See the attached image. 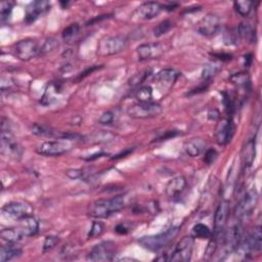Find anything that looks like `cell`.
<instances>
[{
    "label": "cell",
    "mask_w": 262,
    "mask_h": 262,
    "mask_svg": "<svg viewBox=\"0 0 262 262\" xmlns=\"http://www.w3.org/2000/svg\"><path fill=\"white\" fill-rule=\"evenodd\" d=\"M124 199L121 195L110 199H100L94 201L88 208V215L92 218L103 219L121 211L124 208Z\"/></svg>",
    "instance_id": "obj_1"
},
{
    "label": "cell",
    "mask_w": 262,
    "mask_h": 262,
    "mask_svg": "<svg viewBox=\"0 0 262 262\" xmlns=\"http://www.w3.org/2000/svg\"><path fill=\"white\" fill-rule=\"evenodd\" d=\"M178 226H172L164 233L143 237L139 240V243L145 249L150 251H159L172 242V240L178 234Z\"/></svg>",
    "instance_id": "obj_2"
},
{
    "label": "cell",
    "mask_w": 262,
    "mask_h": 262,
    "mask_svg": "<svg viewBox=\"0 0 262 262\" xmlns=\"http://www.w3.org/2000/svg\"><path fill=\"white\" fill-rule=\"evenodd\" d=\"M127 39L124 36H106L98 42L96 53L101 56H110L122 52L127 47Z\"/></svg>",
    "instance_id": "obj_3"
},
{
    "label": "cell",
    "mask_w": 262,
    "mask_h": 262,
    "mask_svg": "<svg viewBox=\"0 0 262 262\" xmlns=\"http://www.w3.org/2000/svg\"><path fill=\"white\" fill-rule=\"evenodd\" d=\"M162 106L154 102H139L127 109V114L135 119H150L162 113Z\"/></svg>",
    "instance_id": "obj_4"
},
{
    "label": "cell",
    "mask_w": 262,
    "mask_h": 262,
    "mask_svg": "<svg viewBox=\"0 0 262 262\" xmlns=\"http://www.w3.org/2000/svg\"><path fill=\"white\" fill-rule=\"evenodd\" d=\"M244 237L243 226L240 222L234 223L227 231L223 233V252L225 255L231 254L237 250Z\"/></svg>",
    "instance_id": "obj_5"
},
{
    "label": "cell",
    "mask_w": 262,
    "mask_h": 262,
    "mask_svg": "<svg viewBox=\"0 0 262 262\" xmlns=\"http://www.w3.org/2000/svg\"><path fill=\"white\" fill-rule=\"evenodd\" d=\"M2 154L10 157L15 160H20L23 155V149L20 146V144L17 142L13 134L11 133V130L9 128L7 129L5 126H3L2 129Z\"/></svg>",
    "instance_id": "obj_6"
},
{
    "label": "cell",
    "mask_w": 262,
    "mask_h": 262,
    "mask_svg": "<svg viewBox=\"0 0 262 262\" xmlns=\"http://www.w3.org/2000/svg\"><path fill=\"white\" fill-rule=\"evenodd\" d=\"M15 54L21 60H30L33 57L40 55L41 45L40 42L36 39L27 38L20 40L15 45Z\"/></svg>",
    "instance_id": "obj_7"
},
{
    "label": "cell",
    "mask_w": 262,
    "mask_h": 262,
    "mask_svg": "<svg viewBox=\"0 0 262 262\" xmlns=\"http://www.w3.org/2000/svg\"><path fill=\"white\" fill-rule=\"evenodd\" d=\"M259 200V194L255 188L249 189L238 203L235 213L239 219L249 217L255 210Z\"/></svg>",
    "instance_id": "obj_8"
},
{
    "label": "cell",
    "mask_w": 262,
    "mask_h": 262,
    "mask_svg": "<svg viewBox=\"0 0 262 262\" xmlns=\"http://www.w3.org/2000/svg\"><path fill=\"white\" fill-rule=\"evenodd\" d=\"M116 253V244L112 241H105L95 245L86 258L90 261H112Z\"/></svg>",
    "instance_id": "obj_9"
},
{
    "label": "cell",
    "mask_w": 262,
    "mask_h": 262,
    "mask_svg": "<svg viewBox=\"0 0 262 262\" xmlns=\"http://www.w3.org/2000/svg\"><path fill=\"white\" fill-rule=\"evenodd\" d=\"M229 217V202L223 200L219 203L214 214V226L212 237L215 240L222 238Z\"/></svg>",
    "instance_id": "obj_10"
},
{
    "label": "cell",
    "mask_w": 262,
    "mask_h": 262,
    "mask_svg": "<svg viewBox=\"0 0 262 262\" xmlns=\"http://www.w3.org/2000/svg\"><path fill=\"white\" fill-rule=\"evenodd\" d=\"M3 213L7 217L20 221V220L32 215L33 207L26 202L16 201V202H11V203L7 204L3 208Z\"/></svg>",
    "instance_id": "obj_11"
},
{
    "label": "cell",
    "mask_w": 262,
    "mask_h": 262,
    "mask_svg": "<svg viewBox=\"0 0 262 262\" xmlns=\"http://www.w3.org/2000/svg\"><path fill=\"white\" fill-rule=\"evenodd\" d=\"M71 150V145L63 141H49L37 149V153L44 157H59Z\"/></svg>",
    "instance_id": "obj_12"
},
{
    "label": "cell",
    "mask_w": 262,
    "mask_h": 262,
    "mask_svg": "<svg viewBox=\"0 0 262 262\" xmlns=\"http://www.w3.org/2000/svg\"><path fill=\"white\" fill-rule=\"evenodd\" d=\"M220 19L215 14H207L196 25V30L201 35L212 37L216 35L220 29Z\"/></svg>",
    "instance_id": "obj_13"
},
{
    "label": "cell",
    "mask_w": 262,
    "mask_h": 262,
    "mask_svg": "<svg viewBox=\"0 0 262 262\" xmlns=\"http://www.w3.org/2000/svg\"><path fill=\"white\" fill-rule=\"evenodd\" d=\"M192 245H193V238L184 237L176 245L171 256L169 257V260L176 261V262L189 261L190 257H191V252H192Z\"/></svg>",
    "instance_id": "obj_14"
},
{
    "label": "cell",
    "mask_w": 262,
    "mask_h": 262,
    "mask_svg": "<svg viewBox=\"0 0 262 262\" xmlns=\"http://www.w3.org/2000/svg\"><path fill=\"white\" fill-rule=\"evenodd\" d=\"M137 53L140 60L156 59L163 55L164 46L159 42H149L138 47Z\"/></svg>",
    "instance_id": "obj_15"
},
{
    "label": "cell",
    "mask_w": 262,
    "mask_h": 262,
    "mask_svg": "<svg viewBox=\"0 0 262 262\" xmlns=\"http://www.w3.org/2000/svg\"><path fill=\"white\" fill-rule=\"evenodd\" d=\"M163 10V6L156 2L145 3L140 6L134 14V18L137 20H152L159 16L161 11Z\"/></svg>",
    "instance_id": "obj_16"
},
{
    "label": "cell",
    "mask_w": 262,
    "mask_h": 262,
    "mask_svg": "<svg viewBox=\"0 0 262 262\" xmlns=\"http://www.w3.org/2000/svg\"><path fill=\"white\" fill-rule=\"evenodd\" d=\"M234 125L233 122L228 119H222L216 128V133H215V137H216V142L221 145V146H225L227 145L229 142L232 141L233 137H234Z\"/></svg>",
    "instance_id": "obj_17"
},
{
    "label": "cell",
    "mask_w": 262,
    "mask_h": 262,
    "mask_svg": "<svg viewBox=\"0 0 262 262\" xmlns=\"http://www.w3.org/2000/svg\"><path fill=\"white\" fill-rule=\"evenodd\" d=\"M50 9V3L45 0H37L31 3L26 9V22L32 23L36 21L40 16L46 13Z\"/></svg>",
    "instance_id": "obj_18"
},
{
    "label": "cell",
    "mask_w": 262,
    "mask_h": 262,
    "mask_svg": "<svg viewBox=\"0 0 262 262\" xmlns=\"http://www.w3.org/2000/svg\"><path fill=\"white\" fill-rule=\"evenodd\" d=\"M186 186V179L183 176H176L169 180L166 185V194L171 199L179 196Z\"/></svg>",
    "instance_id": "obj_19"
},
{
    "label": "cell",
    "mask_w": 262,
    "mask_h": 262,
    "mask_svg": "<svg viewBox=\"0 0 262 262\" xmlns=\"http://www.w3.org/2000/svg\"><path fill=\"white\" fill-rule=\"evenodd\" d=\"M18 227L24 237H33L39 231V223L35 217L31 215L20 220V225Z\"/></svg>",
    "instance_id": "obj_20"
},
{
    "label": "cell",
    "mask_w": 262,
    "mask_h": 262,
    "mask_svg": "<svg viewBox=\"0 0 262 262\" xmlns=\"http://www.w3.org/2000/svg\"><path fill=\"white\" fill-rule=\"evenodd\" d=\"M178 77H179V72H177L174 69L168 68V69H164V70L160 71L156 75V80L160 85L170 88L174 84V82L177 80Z\"/></svg>",
    "instance_id": "obj_21"
},
{
    "label": "cell",
    "mask_w": 262,
    "mask_h": 262,
    "mask_svg": "<svg viewBox=\"0 0 262 262\" xmlns=\"http://www.w3.org/2000/svg\"><path fill=\"white\" fill-rule=\"evenodd\" d=\"M205 148H206V143L200 138L190 139L184 144V150L186 154L190 157L200 156L205 151Z\"/></svg>",
    "instance_id": "obj_22"
},
{
    "label": "cell",
    "mask_w": 262,
    "mask_h": 262,
    "mask_svg": "<svg viewBox=\"0 0 262 262\" xmlns=\"http://www.w3.org/2000/svg\"><path fill=\"white\" fill-rule=\"evenodd\" d=\"M22 249L16 245V243H9L0 248V261L7 262L15 258H18L22 254Z\"/></svg>",
    "instance_id": "obj_23"
},
{
    "label": "cell",
    "mask_w": 262,
    "mask_h": 262,
    "mask_svg": "<svg viewBox=\"0 0 262 262\" xmlns=\"http://www.w3.org/2000/svg\"><path fill=\"white\" fill-rule=\"evenodd\" d=\"M61 92V87L59 83L56 82H51L50 84L47 85V88L45 89V92L42 96L41 103L44 106H48L51 105L53 102H55L57 100L58 95Z\"/></svg>",
    "instance_id": "obj_24"
},
{
    "label": "cell",
    "mask_w": 262,
    "mask_h": 262,
    "mask_svg": "<svg viewBox=\"0 0 262 262\" xmlns=\"http://www.w3.org/2000/svg\"><path fill=\"white\" fill-rule=\"evenodd\" d=\"M32 134L41 138H57V139H64L66 134H60L58 131L40 124H34L32 126Z\"/></svg>",
    "instance_id": "obj_25"
},
{
    "label": "cell",
    "mask_w": 262,
    "mask_h": 262,
    "mask_svg": "<svg viewBox=\"0 0 262 262\" xmlns=\"http://www.w3.org/2000/svg\"><path fill=\"white\" fill-rule=\"evenodd\" d=\"M255 155H256L255 140L252 139L246 143V145L242 150V161H243V165L246 168L252 166V164L255 160Z\"/></svg>",
    "instance_id": "obj_26"
},
{
    "label": "cell",
    "mask_w": 262,
    "mask_h": 262,
    "mask_svg": "<svg viewBox=\"0 0 262 262\" xmlns=\"http://www.w3.org/2000/svg\"><path fill=\"white\" fill-rule=\"evenodd\" d=\"M0 237L8 243H16V244L25 238L21 233L19 227H11V228L3 229L2 233H0Z\"/></svg>",
    "instance_id": "obj_27"
},
{
    "label": "cell",
    "mask_w": 262,
    "mask_h": 262,
    "mask_svg": "<svg viewBox=\"0 0 262 262\" xmlns=\"http://www.w3.org/2000/svg\"><path fill=\"white\" fill-rule=\"evenodd\" d=\"M191 237L194 239H211L212 232L211 229L204 223H196L191 231Z\"/></svg>",
    "instance_id": "obj_28"
},
{
    "label": "cell",
    "mask_w": 262,
    "mask_h": 262,
    "mask_svg": "<svg viewBox=\"0 0 262 262\" xmlns=\"http://www.w3.org/2000/svg\"><path fill=\"white\" fill-rule=\"evenodd\" d=\"M237 32H238V35L246 40L247 42H253L255 40V32H254V29L253 27L251 26V24L249 23H242L238 29H237Z\"/></svg>",
    "instance_id": "obj_29"
},
{
    "label": "cell",
    "mask_w": 262,
    "mask_h": 262,
    "mask_svg": "<svg viewBox=\"0 0 262 262\" xmlns=\"http://www.w3.org/2000/svg\"><path fill=\"white\" fill-rule=\"evenodd\" d=\"M79 32H80V26L76 23L71 24L62 31L61 37L66 42H71L77 38V36L79 35Z\"/></svg>",
    "instance_id": "obj_30"
},
{
    "label": "cell",
    "mask_w": 262,
    "mask_h": 262,
    "mask_svg": "<svg viewBox=\"0 0 262 262\" xmlns=\"http://www.w3.org/2000/svg\"><path fill=\"white\" fill-rule=\"evenodd\" d=\"M254 4L252 2H249V0H244V2H236L234 4L235 10L236 12L242 16V17H248L253 9Z\"/></svg>",
    "instance_id": "obj_31"
},
{
    "label": "cell",
    "mask_w": 262,
    "mask_h": 262,
    "mask_svg": "<svg viewBox=\"0 0 262 262\" xmlns=\"http://www.w3.org/2000/svg\"><path fill=\"white\" fill-rule=\"evenodd\" d=\"M136 97L139 102H152L153 98V89L151 86H143L141 87L137 93Z\"/></svg>",
    "instance_id": "obj_32"
},
{
    "label": "cell",
    "mask_w": 262,
    "mask_h": 262,
    "mask_svg": "<svg viewBox=\"0 0 262 262\" xmlns=\"http://www.w3.org/2000/svg\"><path fill=\"white\" fill-rule=\"evenodd\" d=\"M40 45H41L40 55H43L53 51L58 46V42L54 38H46L40 42Z\"/></svg>",
    "instance_id": "obj_33"
},
{
    "label": "cell",
    "mask_w": 262,
    "mask_h": 262,
    "mask_svg": "<svg viewBox=\"0 0 262 262\" xmlns=\"http://www.w3.org/2000/svg\"><path fill=\"white\" fill-rule=\"evenodd\" d=\"M171 27H172V23H171L170 21H168V20L161 22V23L158 24V25L154 28V30H153L154 36L160 37V36H162V35H164V34H166V33L171 29Z\"/></svg>",
    "instance_id": "obj_34"
},
{
    "label": "cell",
    "mask_w": 262,
    "mask_h": 262,
    "mask_svg": "<svg viewBox=\"0 0 262 262\" xmlns=\"http://www.w3.org/2000/svg\"><path fill=\"white\" fill-rule=\"evenodd\" d=\"M105 232V225L100 221H94L92 223V226L88 233V239H95L103 235Z\"/></svg>",
    "instance_id": "obj_35"
},
{
    "label": "cell",
    "mask_w": 262,
    "mask_h": 262,
    "mask_svg": "<svg viewBox=\"0 0 262 262\" xmlns=\"http://www.w3.org/2000/svg\"><path fill=\"white\" fill-rule=\"evenodd\" d=\"M231 81L239 87H247L250 84V79L247 73H237L231 77Z\"/></svg>",
    "instance_id": "obj_36"
},
{
    "label": "cell",
    "mask_w": 262,
    "mask_h": 262,
    "mask_svg": "<svg viewBox=\"0 0 262 262\" xmlns=\"http://www.w3.org/2000/svg\"><path fill=\"white\" fill-rule=\"evenodd\" d=\"M14 8V4L10 2H5L0 4V17H2V22L4 23L6 20H9L12 11Z\"/></svg>",
    "instance_id": "obj_37"
},
{
    "label": "cell",
    "mask_w": 262,
    "mask_h": 262,
    "mask_svg": "<svg viewBox=\"0 0 262 262\" xmlns=\"http://www.w3.org/2000/svg\"><path fill=\"white\" fill-rule=\"evenodd\" d=\"M59 243V239L56 236H47L43 243V253H47L51 251L57 244Z\"/></svg>",
    "instance_id": "obj_38"
},
{
    "label": "cell",
    "mask_w": 262,
    "mask_h": 262,
    "mask_svg": "<svg viewBox=\"0 0 262 262\" xmlns=\"http://www.w3.org/2000/svg\"><path fill=\"white\" fill-rule=\"evenodd\" d=\"M150 76V71H145L142 73H139L137 75H135L133 78L129 80V85L130 86H139L140 84H142L148 77Z\"/></svg>",
    "instance_id": "obj_39"
},
{
    "label": "cell",
    "mask_w": 262,
    "mask_h": 262,
    "mask_svg": "<svg viewBox=\"0 0 262 262\" xmlns=\"http://www.w3.org/2000/svg\"><path fill=\"white\" fill-rule=\"evenodd\" d=\"M115 120H116L115 113L112 111H107L100 117V119H98V123L103 125H111L115 122Z\"/></svg>",
    "instance_id": "obj_40"
},
{
    "label": "cell",
    "mask_w": 262,
    "mask_h": 262,
    "mask_svg": "<svg viewBox=\"0 0 262 262\" xmlns=\"http://www.w3.org/2000/svg\"><path fill=\"white\" fill-rule=\"evenodd\" d=\"M218 71V67L215 64H207L206 67L204 68L203 70V73H202V78L205 79V80H208L210 78H212L216 72Z\"/></svg>",
    "instance_id": "obj_41"
},
{
    "label": "cell",
    "mask_w": 262,
    "mask_h": 262,
    "mask_svg": "<svg viewBox=\"0 0 262 262\" xmlns=\"http://www.w3.org/2000/svg\"><path fill=\"white\" fill-rule=\"evenodd\" d=\"M66 174L71 179H85L87 175L86 172L82 169H70L66 172Z\"/></svg>",
    "instance_id": "obj_42"
},
{
    "label": "cell",
    "mask_w": 262,
    "mask_h": 262,
    "mask_svg": "<svg viewBox=\"0 0 262 262\" xmlns=\"http://www.w3.org/2000/svg\"><path fill=\"white\" fill-rule=\"evenodd\" d=\"M217 157H218V153L214 149H209L205 153L204 162L207 164V165H211V164H213L216 161Z\"/></svg>",
    "instance_id": "obj_43"
},
{
    "label": "cell",
    "mask_w": 262,
    "mask_h": 262,
    "mask_svg": "<svg viewBox=\"0 0 262 262\" xmlns=\"http://www.w3.org/2000/svg\"><path fill=\"white\" fill-rule=\"evenodd\" d=\"M96 69H98L97 67H92V68H89V69H87L85 72H83V73H81V75H79V77H78V79L80 80V79H83L85 76H87V75H89V74H91L94 70H96Z\"/></svg>",
    "instance_id": "obj_44"
},
{
    "label": "cell",
    "mask_w": 262,
    "mask_h": 262,
    "mask_svg": "<svg viewBox=\"0 0 262 262\" xmlns=\"http://www.w3.org/2000/svg\"><path fill=\"white\" fill-rule=\"evenodd\" d=\"M116 232L118 233V234H120V235H125V234H127V228L123 225V224H119L117 227H116Z\"/></svg>",
    "instance_id": "obj_45"
}]
</instances>
